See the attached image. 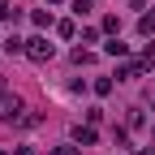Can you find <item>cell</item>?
Masks as SVG:
<instances>
[{
    "instance_id": "cell-1",
    "label": "cell",
    "mask_w": 155,
    "mask_h": 155,
    "mask_svg": "<svg viewBox=\"0 0 155 155\" xmlns=\"http://www.w3.org/2000/svg\"><path fill=\"white\" fill-rule=\"evenodd\" d=\"M0 121H5V125H22L26 121V104H22L17 91H5V95H0Z\"/></svg>"
},
{
    "instance_id": "cell-2",
    "label": "cell",
    "mask_w": 155,
    "mask_h": 155,
    "mask_svg": "<svg viewBox=\"0 0 155 155\" xmlns=\"http://www.w3.org/2000/svg\"><path fill=\"white\" fill-rule=\"evenodd\" d=\"M26 56H30L35 65H43V61H52V56H56V48L48 43L43 35H35V39H26Z\"/></svg>"
},
{
    "instance_id": "cell-3",
    "label": "cell",
    "mask_w": 155,
    "mask_h": 155,
    "mask_svg": "<svg viewBox=\"0 0 155 155\" xmlns=\"http://www.w3.org/2000/svg\"><path fill=\"white\" fill-rule=\"evenodd\" d=\"M142 69H147L142 61H125L121 69H116V78H121V82H134V78H142Z\"/></svg>"
},
{
    "instance_id": "cell-4",
    "label": "cell",
    "mask_w": 155,
    "mask_h": 155,
    "mask_svg": "<svg viewBox=\"0 0 155 155\" xmlns=\"http://www.w3.org/2000/svg\"><path fill=\"white\" fill-rule=\"evenodd\" d=\"M73 142L78 147H95V125H78L73 129Z\"/></svg>"
},
{
    "instance_id": "cell-5",
    "label": "cell",
    "mask_w": 155,
    "mask_h": 155,
    "mask_svg": "<svg viewBox=\"0 0 155 155\" xmlns=\"http://www.w3.org/2000/svg\"><path fill=\"white\" fill-rule=\"evenodd\" d=\"M138 35H147V39H151V35H155V9H151V13H142V17H138Z\"/></svg>"
},
{
    "instance_id": "cell-6",
    "label": "cell",
    "mask_w": 155,
    "mask_h": 155,
    "mask_svg": "<svg viewBox=\"0 0 155 155\" xmlns=\"http://www.w3.org/2000/svg\"><path fill=\"white\" fill-rule=\"evenodd\" d=\"M30 22H35L39 30H48V26H52V13H48V9H35V13H30Z\"/></svg>"
},
{
    "instance_id": "cell-7",
    "label": "cell",
    "mask_w": 155,
    "mask_h": 155,
    "mask_svg": "<svg viewBox=\"0 0 155 155\" xmlns=\"http://www.w3.org/2000/svg\"><path fill=\"white\" fill-rule=\"evenodd\" d=\"M5 52H9V56H17V52H26V39H17V35H9V39H5Z\"/></svg>"
},
{
    "instance_id": "cell-8",
    "label": "cell",
    "mask_w": 155,
    "mask_h": 155,
    "mask_svg": "<svg viewBox=\"0 0 155 155\" xmlns=\"http://www.w3.org/2000/svg\"><path fill=\"white\" fill-rule=\"evenodd\" d=\"M0 22H17V9L9 5V0H0Z\"/></svg>"
},
{
    "instance_id": "cell-9",
    "label": "cell",
    "mask_w": 155,
    "mask_h": 155,
    "mask_svg": "<svg viewBox=\"0 0 155 155\" xmlns=\"http://www.w3.org/2000/svg\"><path fill=\"white\" fill-rule=\"evenodd\" d=\"M104 52H108V56H125V43L112 35V43H104Z\"/></svg>"
},
{
    "instance_id": "cell-10",
    "label": "cell",
    "mask_w": 155,
    "mask_h": 155,
    "mask_svg": "<svg viewBox=\"0 0 155 155\" xmlns=\"http://www.w3.org/2000/svg\"><path fill=\"white\" fill-rule=\"evenodd\" d=\"M56 35H61V39H73L78 26H73V22H56Z\"/></svg>"
},
{
    "instance_id": "cell-11",
    "label": "cell",
    "mask_w": 155,
    "mask_h": 155,
    "mask_svg": "<svg viewBox=\"0 0 155 155\" xmlns=\"http://www.w3.org/2000/svg\"><path fill=\"white\" fill-rule=\"evenodd\" d=\"M91 9H95V0H73V13H78V17H86Z\"/></svg>"
},
{
    "instance_id": "cell-12",
    "label": "cell",
    "mask_w": 155,
    "mask_h": 155,
    "mask_svg": "<svg viewBox=\"0 0 155 155\" xmlns=\"http://www.w3.org/2000/svg\"><path fill=\"white\" fill-rule=\"evenodd\" d=\"M95 95H99V99H104V95H112V78H99V82H95Z\"/></svg>"
},
{
    "instance_id": "cell-13",
    "label": "cell",
    "mask_w": 155,
    "mask_h": 155,
    "mask_svg": "<svg viewBox=\"0 0 155 155\" xmlns=\"http://www.w3.org/2000/svg\"><path fill=\"white\" fill-rule=\"evenodd\" d=\"M104 30H108V35H116V30H121V22H116V13H108V17H104Z\"/></svg>"
},
{
    "instance_id": "cell-14",
    "label": "cell",
    "mask_w": 155,
    "mask_h": 155,
    "mask_svg": "<svg viewBox=\"0 0 155 155\" xmlns=\"http://www.w3.org/2000/svg\"><path fill=\"white\" fill-rule=\"evenodd\" d=\"M48 155H78V147H52Z\"/></svg>"
},
{
    "instance_id": "cell-15",
    "label": "cell",
    "mask_w": 155,
    "mask_h": 155,
    "mask_svg": "<svg viewBox=\"0 0 155 155\" xmlns=\"http://www.w3.org/2000/svg\"><path fill=\"white\" fill-rule=\"evenodd\" d=\"M142 61H155V39H151L147 48H142Z\"/></svg>"
},
{
    "instance_id": "cell-16",
    "label": "cell",
    "mask_w": 155,
    "mask_h": 155,
    "mask_svg": "<svg viewBox=\"0 0 155 155\" xmlns=\"http://www.w3.org/2000/svg\"><path fill=\"white\" fill-rule=\"evenodd\" d=\"M5 91H9V86H5V78H0V95H5Z\"/></svg>"
},
{
    "instance_id": "cell-17",
    "label": "cell",
    "mask_w": 155,
    "mask_h": 155,
    "mask_svg": "<svg viewBox=\"0 0 155 155\" xmlns=\"http://www.w3.org/2000/svg\"><path fill=\"white\" fill-rule=\"evenodd\" d=\"M129 155H151V151H129Z\"/></svg>"
},
{
    "instance_id": "cell-18",
    "label": "cell",
    "mask_w": 155,
    "mask_h": 155,
    "mask_svg": "<svg viewBox=\"0 0 155 155\" xmlns=\"http://www.w3.org/2000/svg\"><path fill=\"white\" fill-rule=\"evenodd\" d=\"M48 5H61V0H48Z\"/></svg>"
},
{
    "instance_id": "cell-19",
    "label": "cell",
    "mask_w": 155,
    "mask_h": 155,
    "mask_svg": "<svg viewBox=\"0 0 155 155\" xmlns=\"http://www.w3.org/2000/svg\"><path fill=\"white\" fill-rule=\"evenodd\" d=\"M0 155H9V151H0Z\"/></svg>"
},
{
    "instance_id": "cell-20",
    "label": "cell",
    "mask_w": 155,
    "mask_h": 155,
    "mask_svg": "<svg viewBox=\"0 0 155 155\" xmlns=\"http://www.w3.org/2000/svg\"><path fill=\"white\" fill-rule=\"evenodd\" d=\"M151 108H155V99H151Z\"/></svg>"
}]
</instances>
